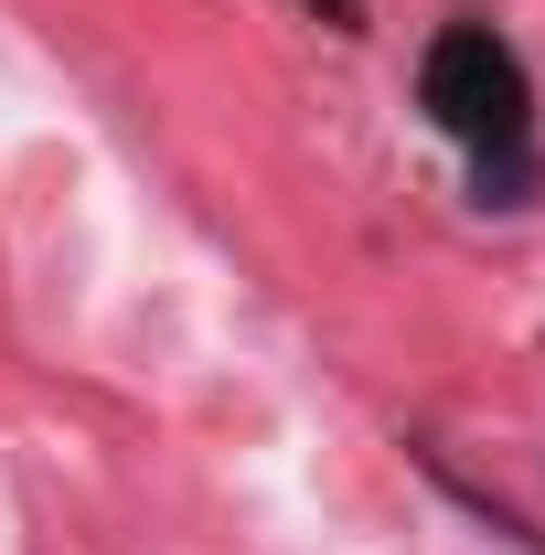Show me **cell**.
Instances as JSON below:
<instances>
[{
    "mask_svg": "<svg viewBox=\"0 0 545 555\" xmlns=\"http://www.w3.org/2000/svg\"><path fill=\"white\" fill-rule=\"evenodd\" d=\"M417 107L471 150V204L481 214H524L545 193L535 86H524V54H514L492 22H449V33L417 54Z\"/></svg>",
    "mask_w": 545,
    "mask_h": 555,
    "instance_id": "cell-1",
    "label": "cell"
}]
</instances>
